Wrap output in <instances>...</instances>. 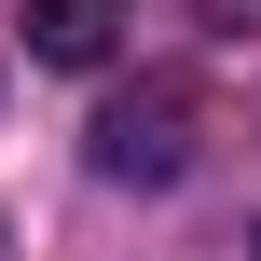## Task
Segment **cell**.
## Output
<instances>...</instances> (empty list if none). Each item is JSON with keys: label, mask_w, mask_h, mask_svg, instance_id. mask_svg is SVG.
Here are the masks:
<instances>
[{"label": "cell", "mask_w": 261, "mask_h": 261, "mask_svg": "<svg viewBox=\"0 0 261 261\" xmlns=\"http://www.w3.org/2000/svg\"><path fill=\"white\" fill-rule=\"evenodd\" d=\"M193 151H206V83H193V69H138V83L96 110V179H124V193L193 179Z\"/></svg>", "instance_id": "6da1fadb"}, {"label": "cell", "mask_w": 261, "mask_h": 261, "mask_svg": "<svg viewBox=\"0 0 261 261\" xmlns=\"http://www.w3.org/2000/svg\"><path fill=\"white\" fill-rule=\"evenodd\" d=\"M124 28H138V0H28V55L41 69H110Z\"/></svg>", "instance_id": "7a4b0ae2"}, {"label": "cell", "mask_w": 261, "mask_h": 261, "mask_svg": "<svg viewBox=\"0 0 261 261\" xmlns=\"http://www.w3.org/2000/svg\"><path fill=\"white\" fill-rule=\"evenodd\" d=\"M193 14H206V28H261V0H193Z\"/></svg>", "instance_id": "3957f363"}, {"label": "cell", "mask_w": 261, "mask_h": 261, "mask_svg": "<svg viewBox=\"0 0 261 261\" xmlns=\"http://www.w3.org/2000/svg\"><path fill=\"white\" fill-rule=\"evenodd\" d=\"M248 248H261V220H248Z\"/></svg>", "instance_id": "277c9868"}]
</instances>
